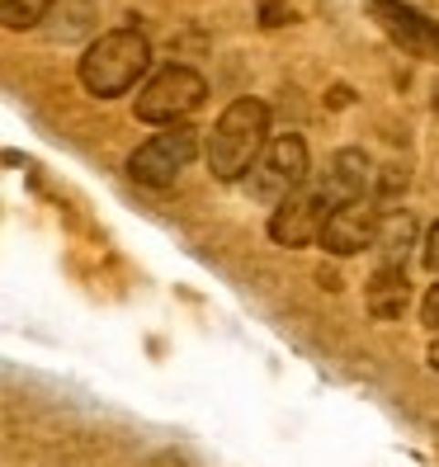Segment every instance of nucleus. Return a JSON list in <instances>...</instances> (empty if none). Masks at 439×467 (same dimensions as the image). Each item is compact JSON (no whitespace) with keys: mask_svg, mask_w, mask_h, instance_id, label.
I'll return each instance as SVG.
<instances>
[{"mask_svg":"<svg viewBox=\"0 0 439 467\" xmlns=\"http://www.w3.org/2000/svg\"><path fill=\"white\" fill-rule=\"evenodd\" d=\"M265 147H269V109L251 95H241L223 109V119L213 123V137H208V171L217 180H241L246 171L265 161Z\"/></svg>","mask_w":439,"mask_h":467,"instance_id":"nucleus-1","label":"nucleus"},{"mask_svg":"<svg viewBox=\"0 0 439 467\" xmlns=\"http://www.w3.org/2000/svg\"><path fill=\"white\" fill-rule=\"evenodd\" d=\"M152 67V43L137 29H109L99 34L86 57H80V86H86L95 99H114L123 90H132L137 80Z\"/></svg>","mask_w":439,"mask_h":467,"instance_id":"nucleus-2","label":"nucleus"},{"mask_svg":"<svg viewBox=\"0 0 439 467\" xmlns=\"http://www.w3.org/2000/svg\"><path fill=\"white\" fill-rule=\"evenodd\" d=\"M208 86L194 67H161L142 90H137V119L142 123H180L204 104Z\"/></svg>","mask_w":439,"mask_h":467,"instance_id":"nucleus-3","label":"nucleus"},{"mask_svg":"<svg viewBox=\"0 0 439 467\" xmlns=\"http://www.w3.org/2000/svg\"><path fill=\"white\" fill-rule=\"evenodd\" d=\"M194 151H199V132L189 123H171L166 132H152L147 142L128 156V175L147 189H166V184H175V175L189 161H194Z\"/></svg>","mask_w":439,"mask_h":467,"instance_id":"nucleus-4","label":"nucleus"},{"mask_svg":"<svg viewBox=\"0 0 439 467\" xmlns=\"http://www.w3.org/2000/svg\"><path fill=\"white\" fill-rule=\"evenodd\" d=\"M331 213H336V203H331V194H326V184L293 189V194H284L279 208L269 213V241L288 245V251H298V245H308V241H321Z\"/></svg>","mask_w":439,"mask_h":467,"instance_id":"nucleus-5","label":"nucleus"},{"mask_svg":"<svg viewBox=\"0 0 439 467\" xmlns=\"http://www.w3.org/2000/svg\"><path fill=\"white\" fill-rule=\"evenodd\" d=\"M369 15L378 19V29L388 34L402 52L421 62H439V19L421 15L406 0H369Z\"/></svg>","mask_w":439,"mask_h":467,"instance_id":"nucleus-6","label":"nucleus"},{"mask_svg":"<svg viewBox=\"0 0 439 467\" xmlns=\"http://www.w3.org/2000/svg\"><path fill=\"white\" fill-rule=\"evenodd\" d=\"M378 227H382L378 208L369 199H354V203H340L331 213V223H326V232H321V245L331 255H360V251H373Z\"/></svg>","mask_w":439,"mask_h":467,"instance_id":"nucleus-7","label":"nucleus"},{"mask_svg":"<svg viewBox=\"0 0 439 467\" xmlns=\"http://www.w3.org/2000/svg\"><path fill=\"white\" fill-rule=\"evenodd\" d=\"M265 180L274 189H288V194L308 184V142L303 137L284 132V137H274V142L265 147Z\"/></svg>","mask_w":439,"mask_h":467,"instance_id":"nucleus-8","label":"nucleus"},{"mask_svg":"<svg viewBox=\"0 0 439 467\" xmlns=\"http://www.w3.org/2000/svg\"><path fill=\"white\" fill-rule=\"evenodd\" d=\"M364 302H369V312L378 321H397L406 312V302H411V284H406V269L402 265H378L373 269V279L364 288Z\"/></svg>","mask_w":439,"mask_h":467,"instance_id":"nucleus-9","label":"nucleus"},{"mask_svg":"<svg viewBox=\"0 0 439 467\" xmlns=\"http://www.w3.org/2000/svg\"><path fill=\"white\" fill-rule=\"evenodd\" d=\"M364 184H369V161L364 151H336L331 161V175H326V194H331V203H354L364 199Z\"/></svg>","mask_w":439,"mask_h":467,"instance_id":"nucleus-10","label":"nucleus"},{"mask_svg":"<svg viewBox=\"0 0 439 467\" xmlns=\"http://www.w3.org/2000/svg\"><path fill=\"white\" fill-rule=\"evenodd\" d=\"M411 241H416V223H411V213H392V217H382L373 251L382 255V265H402L406 251H411Z\"/></svg>","mask_w":439,"mask_h":467,"instance_id":"nucleus-11","label":"nucleus"},{"mask_svg":"<svg viewBox=\"0 0 439 467\" xmlns=\"http://www.w3.org/2000/svg\"><path fill=\"white\" fill-rule=\"evenodd\" d=\"M47 10H52V0H0V19H5V29H34Z\"/></svg>","mask_w":439,"mask_h":467,"instance_id":"nucleus-12","label":"nucleus"},{"mask_svg":"<svg viewBox=\"0 0 439 467\" xmlns=\"http://www.w3.org/2000/svg\"><path fill=\"white\" fill-rule=\"evenodd\" d=\"M421 321L430 331H439V284H430V293L421 297Z\"/></svg>","mask_w":439,"mask_h":467,"instance_id":"nucleus-13","label":"nucleus"},{"mask_svg":"<svg viewBox=\"0 0 439 467\" xmlns=\"http://www.w3.org/2000/svg\"><path fill=\"white\" fill-rule=\"evenodd\" d=\"M425 265L439 274V223L430 227V241H425Z\"/></svg>","mask_w":439,"mask_h":467,"instance_id":"nucleus-14","label":"nucleus"},{"mask_svg":"<svg viewBox=\"0 0 439 467\" xmlns=\"http://www.w3.org/2000/svg\"><path fill=\"white\" fill-rule=\"evenodd\" d=\"M425 359H430V368H434V373H439V340H434V345H430V354H425Z\"/></svg>","mask_w":439,"mask_h":467,"instance_id":"nucleus-15","label":"nucleus"}]
</instances>
